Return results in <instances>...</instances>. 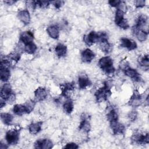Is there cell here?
Returning <instances> with one entry per match:
<instances>
[{
  "instance_id": "32",
  "label": "cell",
  "mask_w": 149,
  "mask_h": 149,
  "mask_svg": "<svg viewBox=\"0 0 149 149\" xmlns=\"http://www.w3.org/2000/svg\"><path fill=\"white\" fill-rule=\"evenodd\" d=\"M138 62L141 66H143L144 68L146 67L147 68H148L149 65L148 55H144V56L139 57Z\"/></svg>"
},
{
  "instance_id": "5",
  "label": "cell",
  "mask_w": 149,
  "mask_h": 149,
  "mask_svg": "<svg viewBox=\"0 0 149 149\" xmlns=\"http://www.w3.org/2000/svg\"><path fill=\"white\" fill-rule=\"evenodd\" d=\"M53 147L52 141L48 139H38L34 143V148L40 149H49Z\"/></svg>"
},
{
  "instance_id": "16",
  "label": "cell",
  "mask_w": 149,
  "mask_h": 149,
  "mask_svg": "<svg viewBox=\"0 0 149 149\" xmlns=\"http://www.w3.org/2000/svg\"><path fill=\"white\" fill-rule=\"evenodd\" d=\"M79 128L80 130H82L83 132L86 133H88L90 130L91 125L90 122L88 119V117L84 114L81 116V121L80 122Z\"/></svg>"
},
{
  "instance_id": "12",
  "label": "cell",
  "mask_w": 149,
  "mask_h": 149,
  "mask_svg": "<svg viewBox=\"0 0 149 149\" xmlns=\"http://www.w3.org/2000/svg\"><path fill=\"white\" fill-rule=\"evenodd\" d=\"M124 72L126 76L131 78L135 81L140 82L142 79L137 70L136 69L130 68L129 66L124 70Z\"/></svg>"
},
{
  "instance_id": "2",
  "label": "cell",
  "mask_w": 149,
  "mask_h": 149,
  "mask_svg": "<svg viewBox=\"0 0 149 149\" xmlns=\"http://www.w3.org/2000/svg\"><path fill=\"white\" fill-rule=\"evenodd\" d=\"M98 65L102 70L108 74H113L115 72L113 60L109 56L101 58L98 61Z\"/></svg>"
},
{
  "instance_id": "33",
  "label": "cell",
  "mask_w": 149,
  "mask_h": 149,
  "mask_svg": "<svg viewBox=\"0 0 149 149\" xmlns=\"http://www.w3.org/2000/svg\"><path fill=\"white\" fill-rule=\"evenodd\" d=\"M35 104H36V102H35V101L34 100H29L27 102H26L24 105L27 108L28 113H30L33 110Z\"/></svg>"
},
{
  "instance_id": "37",
  "label": "cell",
  "mask_w": 149,
  "mask_h": 149,
  "mask_svg": "<svg viewBox=\"0 0 149 149\" xmlns=\"http://www.w3.org/2000/svg\"><path fill=\"white\" fill-rule=\"evenodd\" d=\"M65 148H72V149H76L79 148V146L74 143H69L66 144V145L64 147Z\"/></svg>"
},
{
  "instance_id": "40",
  "label": "cell",
  "mask_w": 149,
  "mask_h": 149,
  "mask_svg": "<svg viewBox=\"0 0 149 149\" xmlns=\"http://www.w3.org/2000/svg\"><path fill=\"white\" fill-rule=\"evenodd\" d=\"M136 117H137V113L136 112V111H133V112H130L129 115V119L131 120H135Z\"/></svg>"
},
{
  "instance_id": "31",
  "label": "cell",
  "mask_w": 149,
  "mask_h": 149,
  "mask_svg": "<svg viewBox=\"0 0 149 149\" xmlns=\"http://www.w3.org/2000/svg\"><path fill=\"white\" fill-rule=\"evenodd\" d=\"M37 49V45L34 42H31L24 45V51L29 54H33L36 52Z\"/></svg>"
},
{
  "instance_id": "18",
  "label": "cell",
  "mask_w": 149,
  "mask_h": 149,
  "mask_svg": "<svg viewBox=\"0 0 149 149\" xmlns=\"http://www.w3.org/2000/svg\"><path fill=\"white\" fill-rule=\"evenodd\" d=\"M111 129L115 134H123L125 132V127L123 125L118 122V120L109 122Z\"/></svg>"
},
{
  "instance_id": "17",
  "label": "cell",
  "mask_w": 149,
  "mask_h": 149,
  "mask_svg": "<svg viewBox=\"0 0 149 149\" xmlns=\"http://www.w3.org/2000/svg\"><path fill=\"white\" fill-rule=\"evenodd\" d=\"M141 96L138 91L135 90L131 97L129 104L130 105L133 107H138L142 103Z\"/></svg>"
},
{
  "instance_id": "30",
  "label": "cell",
  "mask_w": 149,
  "mask_h": 149,
  "mask_svg": "<svg viewBox=\"0 0 149 149\" xmlns=\"http://www.w3.org/2000/svg\"><path fill=\"white\" fill-rule=\"evenodd\" d=\"M125 12L119 9H117L115 16V23L118 26L125 18H124Z\"/></svg>"
},
{
  "instance_id": "29",
  "label": "cell",
  "mask_w": 149,
  "mask_h": 149,
  "mask_svg": "<svg viewBox=\"0 0 149 149\" xmlns=\"http://www.w3.org/2000/svg\"><path fill=\"white\" fill-rule=\"evenodd\" d=\"M107 119L109 122L118 120V115L115 109H111L107 114Z\"/></svg>"
},
{
  "instance_id": "26",
  "label": "cell",
  "mask_w": 149,
  "mask_h": 149,
  "mask_svg": "<svg viewBox=\"0 0 149 149\" xmlns=\"http://www.w3.org/2000/svg\"><path fill=\"white\" fill-rule=\"evenodd\" d=\"M99 45L101 51L105 53H109L112 50V45L108 42V40H105L100 42Z\"/></svg>"
},
{
  "instance_id": "15",
  "label": "cell",
  "mask_w": 149,
  "mask_h": 149,
  "mask_svg": "<svg viewBox=\"0 0 149 149\" xmlns=\"http://www.w3.org/2000/svg\"><path fill=\"white\" fill-rule=\"evenodd\" d=\"M91 82L90 80L88 77L85 74H81L78 77V85L80 88L85 89L87 87L90 86Z\"/></svg>"
},
{
  "instance_id": "6",
  "label": "cell",
  "mask_w": 149,
  "mask_h": 149,
  "mask_svg": "<svg viewBox=\"0 0 149 149\" xmlns=\"http://www.w3.org/2000/svg\"><path fill=\"white\" fill-rule=\"evenodd\" d=\"M132 141L139 144H146L149 143L148 133L143 134L140 133H136L132 137Z\"/></svg>"
},
{
  "instance_id": "8",
  "label": "cell",
  "mask_w": 149,
  "mask_h": 149,
  "mask_svg": "<svg viewBox=\"0 0 149 149\" xmlns=\"http://www.w3.org/2000/svg\"><path fill=\"white\" fill-rule=\"evenodd\" d=\"M75 85L74 82L66 83L60 86V89L62 91V95L66 98H69L70 96V93L74 90Z\"/></svg>"
},
{
  "instance_id": "24",
  "label": "cell",
  "mask_w": 149,
  "mask_h": 149,
  "mask_svg": "<svg viewBox=\"0 0 149 149\" xmlns=\"http://www.w3.org/2000/svg\"><path fill=\"white\" fill-rule=\"evenodd\" d=\"M55 52L59 58L63 57L67 54V47L63 44H58L55 47Z\"/></svg>"
},
{
  "instance_id": "27",
  "label": "cell",
  "mask_w": 149,
  "mask_h": 149,
  "mask_svg": "<svg viewBox=\"0 0 149 149\" xmlns=\"http://www.w3.org/2000/svg\"><path fill=\"white\" fill-rule=\"evenodd\" d=\"M133 32L135 34L137 38L138 39V40L139 41L143 42V41H146L147 38L148 31H146V30H136Z\"/></svg>"
},
{
  "instance_id": "10",
  "label": "cell",
  "mask_w": 149,
  "mask_h": 149,
  "mask_svg": "<svg viewBox=\"0 0 149 149\" xmlns=\"http://www.w3.org/2000/svg\"><path fill=\"white\" fill-rule=\"evenodd\" d=\"M120 46L122 47L126 48L129 51L134 50L137 48L136 42L132 40L127 38H121L120 40Z\"/></svg>"
},
{
  "instance_id": "9",
  "label": "cell",
  "mask_w": 149,
  "mask_h": 149,
  "mask_svg": "<svg viewBox=\"0 0 149 149\" xmlns=\"http://www.w3.org/2000/svg\"><path fill=\"white\" fill-rule=\"evenodd\" d=\"M148 17L145 15H140L137 19L136 23L133 28V31L138 30H144V27L147 24Z\"/></svg>"
},
{
  "instance_id": "13",
  "label": "cell",
  "mask_w": 149,
  "mask_h": 149,
  "mask_svg": "<svg viewBox=\"0 0 149 149\" xmlns=\"http://www.w3.org/2000/svg\"><path fill=\"white\" fill-rule=\"evenodd\" d=\"M20 40L24 44V45L33 42L34 34L30 31L22 32L20 35Z\"/></svg>"
},
{
  "instance_id": "41",
  "label": "cell",
  "mask_w": 149,
  "mask_h": 149,
  "mask_svg": "<svg viewBox=\"0 0 149 149\" xmlns=\"http://www.w3.org/2000/svg\"><path fill=\"white\" fill-rule=\"evenodd\" d=\"M3 2H4V3H6L7 5H11L16 2V1H4Z\"/></svg>"
},
{
  "instance_id": "38",
  "label": "cell",
  "mask_w": 149,
  "mask_h": 149,
  "mask_svg": "<svg viewBox=\"0 0 149 149\" xmlns=\"http://www.w3.org/2000/svg\"><path fill=\"white\" fill-rule=\"evenodd\" d=\"M120 2V1H118V0H113V1H108L109 4L112 7H115V8H118Z\"/></svg>"
},
{
  "instance_id": "25",
  "label": "cell",
  "mask_w": 149,
  "mask_h": 149,
  "mask_svg": "<svg viewBox=\"0 0 149 149\" xmlns=\"http://www.w3.org/2000/svg\"><path fill=\"white\" fill-rule=\"evenodd\" d=\"M1 119L3 124L6 125H10L13 119V116L9 113H1Z\"/></svg>"
},
{
  "instance_id": "1",
  "label": "cell",
  "mask_w": 149,
  "mask_h": 149,
  "mask_svg": "<svg viewBox=\"0 0 149 149\" xmlns=\"http://www.w3.org/2000/svg\"><path fill=\"white\" fill-rule=\"evenodd\" d=\"M108 40V36L104 32L90 31L88 34L83 36V41L88 46H91L94 43L100 42L103 40Z\"/></svg>"
},
{
  "instance_id": "21",
  "label": "cell",
  "mask_w": 149,
  "mask_h": 149,
  "mask_svg": "<svg viewBox=\"0 0 149 149\" xmlns=\"http://www.w3.org/2000/svg\"><path fill=\"white\" fill-rule=\"evenodd\" d=\"M47 31L48 35L54 39H58L59 37V29L56 25H51L47 27Z\"/></svg>"
},
{
  "instance_id": "22",
  "label": "cell",
  "mask_w": 149,
  "mask_h": 149,
  "mask_svg": "<svg viewBox=\"0 0 149 149\" xmlns=\"http://www.w3.org/2000/svg\"><path fill=\"white\" fill-rule=\"evenodd\" d=\"M42 125V122L41 121L31 123L29 126V131L30 133L31 134H36L38 133L41 130Z\"/></svg>"
},
{
  "instance_id": "34",
  "label": "cell",
  "mask_w": 149,
  "mask_h": 149,
  "mask_svg": "<svg viewBox=\"0 0 149 149\" xmlns=\"http://www.w3.org/2000/svg\"><path fill=\"white\" fill-rule=\"evenodd\" d=\"M7 58L8 59H10V60H12L13 61H15V62H18L20 59V55L19 53H17V52H12L10 54H9L8 56H7Z\"/></svg>"
},
{
  "instance_id": "35",
  "label": "cell",
  "mask_w": 149,
  "mask_h": 149,
  "mask_svg": "<svg viewBox=\"0 0 149 149\" xmlns=\"http://www.w3.org/2000/svg\"><path fill=\"white\" fill-rule=\"evenodd\" d=\"M49 2L46 1H36L37 6L41 8H46L49 5Z\"/></svg>"
},
{
  "instance_id": "19",
  "label": "cell",
  "mask_w": 149,
  "mask_h": 149,
  "mask_svg": "<svg viewBox=\"0 0 149 149\" xmlns=\"http://www.w3.org/2000/svg\"><path fill=\"white\" fill-rule=\"evenodd\" d=\"M18 19L24 24H29L30 22V15L29 11L27 9L22 10L19 11L17 13Z\"/></svg>"
},
{
  "instance_id": "11",
  "label": "cell",
  "mask_w": 149,
  "mask_h": 149,
  "mask_svg": "<svg viewBox=\"0 0 149 149\" xmlns=\"http://www.w3.org/2000/svg\"><path fill=\"white\" fill-rule=\"evenodd\" d=\"M95 56L94 52L89 48L85 49L81 53V61L86 63L91 62L95 58Z\"/></svg>"
},
{
  "instance_id": "23",
  "label": "cell",
  "mask_w": 149,
  "mask_h": 149,
  "mask_svg": "<svg viewBox=\"0 0 149 149\" xmlns=\"http://www.w3.org/2000/svg\"><path fill=\"white\" fill-rule=\"evenodd\" d=\"M13 112L15 114L19 116L28 113L27 108L24 104H15L13 108Z\"/></svg>"
},
{
  "instance_id": "36",
  "label": "cell",
  "mask_w": 149,
  "mask_h": 149,
  "mask_svg": "<svg viewBox=\"0 0 149 149\" xmlns=\"http://www.w3.org/2000/svg\"><path fill=\"white\" fill-rule=\"evenodd\" d=\"M145 1L143 0H139L136 1L134 2V5L136 8H143L145 6Z\"/></svg>"
},
{
  "instance_id": "39",
  "label": "cell",
  "mask_w": 149,
  "mask_h": 149,
  "mask_svg": "<svg viewBox=\"0 0 149 149\" xmlns=\"http://www.w3.org/2000/svg\"><path fill=\"white\" fill-rule=\"evenodd\" d=\"M53 5H54V6L57 8V9H59L64 3V1H55L52 2Z\"/></svg>"
},
{
  "instance_id": "20",
  "label": "cell",
  "mask_w": 149,
  "mask_h": 149,
  "mask_svg": "<svg viewBox=\"0 0 149 149\" xmlns=\"http://www.w3.org/2000/svg\"><path fill=\"white\" fill-rule=\"evenodd\" d=\"M10 77V72L9 68L0 65V79L1 81L6 82Z\"/></svg>"
},
{
  "instance_id": "28",
  "label": "cell",
  "mask_w": 149,
  "mask_h": 149,
  "mask_svg": "<svg viewBox=\"0 0 149 149\" xmlns=\"http://www.w3.org/2000/svg\"><path fill=\"white\" fill-rule=\"evenodd\" d=\"M74 105L72 100L68 99L63 104V109L65 112L66 113H71L73 110Z\"/></svg>"
},
{
  "instance_id": "3",
  "label": "cell",
  "mask_w": 149,
  "mask_h": 149,
  "mask_svg": "<svg viewBox=\"0 0 149 149\" xmlns=\"http://www.w3.org/2000/svg\"><path fill=\"white\" fill-rule=\"evenodd\" d=\"M112 92L109 86L107 84H104V86L99 88L95 93V97L97 101L101 102L102 101L107 100L108 97L111 96Z\"/></svg>"
},
{
  "instance_id": "7",
  "label": "cell",
  "mask_w": 149,
  "mask_h": 149,
  "mask_svg": "<svg viewBox=\"0 0 149 149\" xmlns=\"http://www.w3.org/2000/svg\"><path fill=\"white\" fill-rule=\"evenodd\" d=\"M13 94L11 85L9 83H5L1 89V98L7 102L8 100Z\"/></svg>"
},
{
  "instance_id": "14",
  "label": "cell",
  "mask_w": 149,
  "mask_h": 149,
  "mask_svg": "<svg viewBox=\"0 0 149 149\" xmlns=\"http://www.w3.org/2000/svg\"><path fill=\"white\" fill-rule=\"evenodd\" d=\"M48 95L47 90L45 88L40 87L34 91V98L36 101H41L44 100Z\"/></svg>"
},
{
  "instance_id": "4",
  "label": "cell",
  "mask_w": 149,
  "mask_h": 149,
  "mask_svg": "<svg viewBox=\"0 0 149 149\" xmlns=\"http://www.w3.org/2000/svg\"><path fill=\"white\" fill-rule=\"evenodd\" d=\"M19 130L17 129H10L6 132L5 140L8 144L15 145L19 140Z\"/></svg>"
}]
</instances>
